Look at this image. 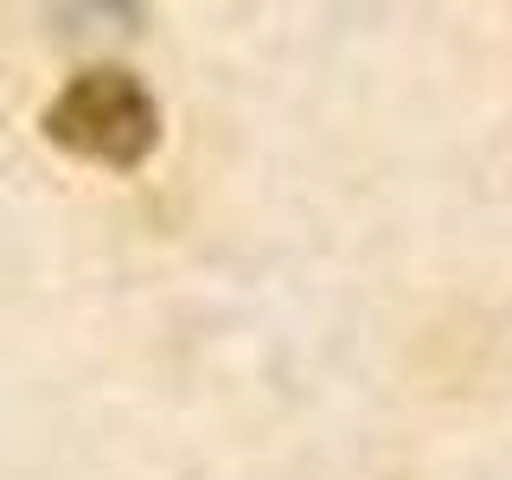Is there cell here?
<instances>
[{
  "instance_id": "obj_1",
  "label": "cell",
  "mask_w": 512,
  "mask_h": 480,
  "mask_svg": "<svg viewBox=\"0 0 512 480\" xmlns=\"http://www.w3.org/2000/svg\"><path fill=\"white\" fill-rule=\"evenodd\" d=\"M45 141L77 160H96V167L135 173L141 160L160 148V109L141 77L116 71V64H90L64 84L52 103H45Z\"/></svg>"
}]
</instances>
